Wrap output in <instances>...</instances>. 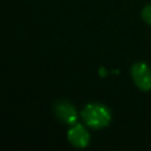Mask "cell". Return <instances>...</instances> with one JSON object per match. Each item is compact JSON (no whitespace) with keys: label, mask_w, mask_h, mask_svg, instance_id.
<instances>
[{"label":"cell","mask_w":151,"mask_h":151,"mask_svg":"<svg viewBox=\"0 0 151 151\" xmlns=\"http://www.w3.org/2000/svg\"><path fill=\"white\" fill-rule=\"evenodd\" d=\"M142 17H143L144 21L151 26V5H147L144 7V9L142 12Z\"/></svg>","instance_id":"5"},{"label":"cell","mask_w":151,"mask_h":151,"mask_svg":"<svg viewBox=\"0 0 151 151\" xmlns=\"http://www.w3.org/2000/svg\"><path fill=\"white\" fill-rule=\"evenodd\" d=\"M53 111L55 117L66 124H76L77 112L74 106L66 100H58L53 105Z\"/></svg>","instance_id":"3"},{"label":"cell","mask_w":151,"mask_h":151,"mask_svg":"<svg viewBox=\"0 0 151 151\" xmlns=\"http://www.w3.org/2000/svg\"><path fill=\"white\" fill-rule=\"evenodd\" d=\"M67 139L68 142L76 146V147H86L88 145V142H90V134L88 132L86 131V129L80 125V124H76L73 125L68 132H67Z\"/></svg>","instance_id":"4"},{"label":"cell","mask_w":151,"mask_h":151,"mask_svg":"<svg viewBox=\"0 0 151 151\" xmlns=\"http://www.w3.org/2000/svg\"><path fill=\"white\" fill-rule=\"evenodd\" d=\"M131 76L137 85V87L142 91L151 90V70L145 63H136L131 67Z\"/></svg>","instance_id":"2"},{"label":"cell","mask_w":151,"mask_h":151,"mask_svg":"<svg viewBox=\"0 0 151 151\" xmlns=\"http://www.w3.org/2000/svg\"><path fill=\"white\" fill-rule=\"evenodd\" d=\"M81 118L84 122L93 129H101L109 125L111 120V113L109 109L100 104H88L81 111Z\"/></svg>","instance_id":"1"}]
</instances>
